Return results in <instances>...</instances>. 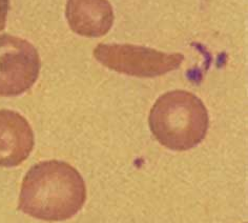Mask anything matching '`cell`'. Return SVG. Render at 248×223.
Masks as SVG:
<instances>
[{"label":"cell","instance_id":"6da1fadb","mask_svg":"<svg viewBox=\"0 0 248 223\" xmlns=\"http://www.w3.org/2000/svg\"><path fill=\"white\" fill-rule=\"evenodd\" d=\"M85 200L86 185L75 167L47 160L31 167L24 176L18 209L43 221H65L83 207Z\"/></svg>","mask_w":248,"mask_h":223},{"label":"cell","instance_id":"7a4b0ae2","mask_svg":"<svg viewBox=\"0 0 248 223\" xmlns=\"http://www.w3.org/2000/svg\"><path fill=\"white\" fill-rule=\"evenodd\" d=\"M151 131L160 144L171 151L191 150L206 137L208 112L201 99L187 91L161 95L151 110Z\"/></svg>","mask_w":248,"mask_h":223},{"label":"cell","instance_id":"3957f363","mask_svg":"<svg viewBox=\"0 0 248 223\" xmlns=\"http://www.w3.org/2000/svg\"><path fill=\"white\" fill-rule=\"evenodd\" d=\"M94 56L103 66L117 73L139 78H154L179 69L184 61L181 53H163L134 45H103L94 49Z\"/></svg>","mask_w":248,"mask_h":223},{"label":"cell","instance_id":"277c9868","mask_svg":"<svg viewBox=\"0 0 248 223\" xmlns=\"http://www.w3.org/2000/svg\"><path fill=\"white\" fill-rule=\"evenodd\" d=\"M38 51L28 40L0 35V96L16 97L28 92L39 77Z\"/></svg>","mask_w":248,"mask_h":223},{"label":"cell","instance_id":"5b68a950","mask_svg":"<svg viewBox=\"0 0 248 223\" xmlns=\"http://www.w3.org/2000/svg\"><path fill=\"white\" fill-rule=\"evenodd\" d=\"M34 144V132L28 120L18 112L0 110V167L20 165Z\"/></svg>","mask_w":248,"mask_h":223},{"label":"cell","instance_id":"8992f818","mask_svg":"<svg viewBox=\"0 0 248 223\" xmlns=\"http://www.w3.org/2000/svg\"><path fill=\"white\" fill-rule=\"evenodd\" d=\"M65 17L74 33L89 38L108 34L115 18L108 0H67Z\"/></svg>","mask_w":248,"mask_h":223},{"label":"cell","instance_id":"52a82bcc","mask_svg":"<svg viewBox=\"0 0 248 223\" xmlns=\"http://www.w3.org/2000/svg\"><path fill=\"white\" fill-rule=\"evenodd\" d=\"M10 9V0H0V31L4 30Z\"/></svg>","mask_w":248,"mask_h":223}]
</instances>
